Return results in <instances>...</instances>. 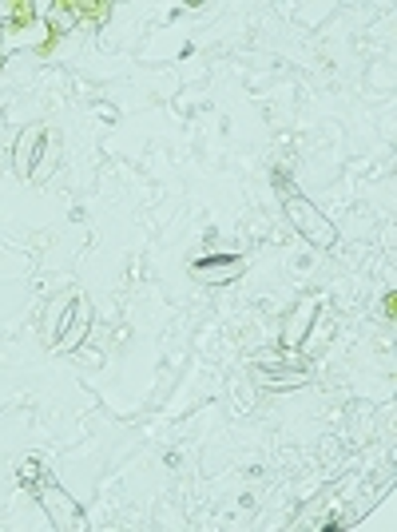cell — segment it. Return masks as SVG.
<instances>
[{
    "label": "cell",
    "mask_w": 397,
    "mask_h": 532,
    "mask_svg": "<svg viewBox=\"0 0 397 532\" xmlns=\"http://www.w3.org/2000/svg\"><path fill=\"white\" fill-rule=\"evenodd\" d=\"M282 199H286V215H290V223H294L298 235H306L314 246H334L338 243V230H334L330 219H326L322 211H314L302 195L290 187V183L282 187Z\"/></svg>",
    "instance_id": "1"
},
{
    "label": "cell",
    "mask_w": 397,
    "mask_h": 532,
    "mask_svg": "<svg viewBox=\"0 0 397 532\" xmlns=\"http://www.w3.org/2000/svg\"><path fill=\"white\" fill-rule=\"evenodd\" d=\"M37 496L44 501V509H48L52 525H60V528H64V525H72V528H79V525H84V517H79V509H76V504L68 501V496L60 493L52 481H44L40 489H37Z\"/></svg>",
    "instance_id": "2"
},
{
    "label": "cell",
    "mask_w": 397,
    "mask_h": 532,
    "mask_svg": "<svg viewBox=\"0 0 397 532\" xmlns=\"http://www.w3.org/2000/svg\"><path fill=\"white\" fill-rule=\"evenodd\" d=\"M243 270H246V262L238 259V254H235V259H223V262H195V266H191V274L203 278V282H231Z\"/></svg>",
    "instance_id": "3"
},
{
    "label": "cell",
    "mask_w": 397,
    "mask_h": 532,
    "mask_svg": "<svg viewBox=\"0 0 397 532\" xmlns=\"http://www.w3.org/2000/svg\"><path fill=\"white\" fill-rule=\"evenodd\" d=\"M40 139H44V131L40 128H29L21 136V144H16V171H21V175H32V155H37Z\"/></svg>",
    "instance_id": "4"
},
{
    "label": "cell",
    "mask_w": 397,
    "mask_h": 532,
    "mask_svg": "<svg viewBox=\"0 0 397 532\" xmlns=\"http://www.w3.org/2000/svg\"><path fill=\"white\" fill-rule=\"evenodd\" d=\"M318 314V303H314V298H306V303L302 306H298V318H294V330H290V345H298V342H302L306 338V326H310V318Z\"/></svg>",
    "instance_id": "5"
},
{
    "label": "cell",
    "mask_w": 397,
    "mask_h": 532,
    "mask_svg": "<svg viewBox=\"0 0 397 532\" xmlns=\"http://www.w3.org/2000/svg\"><path fill=\"white\" fill-rule=\"evenodd\" d=\"M32 21H37V4H29V0H16V4H12V24H16V29H29Z\"/></svg>",
    "instance_id": "6"
},
{
    "label": "cell",
    "mask_w": 397,
    "mask_h": 532,
    "mask_svg": "<svg viewBox=\"0 0 397 532\" xmlns=\"http://www.w3.org/2000/svg\"><path fill=\"white\" fill-rule=\"evenodd\" d=\"M72 8H79V12L92 16V21H103V16H108V4H103V0L100 4H72Z\"/></svg>",
    "instance_id": "7"
}]
</instances>
